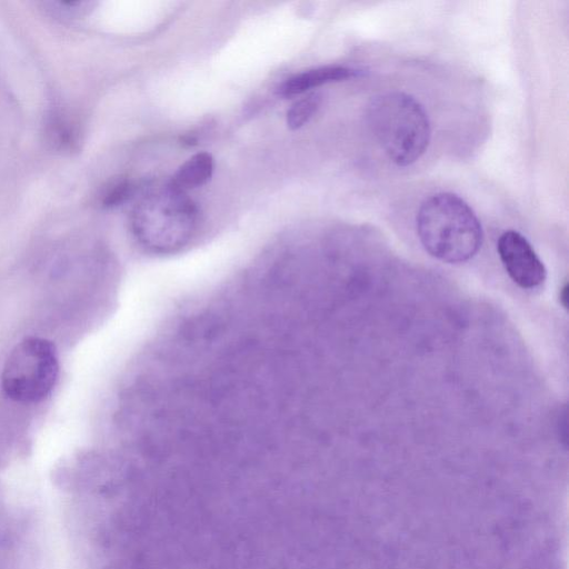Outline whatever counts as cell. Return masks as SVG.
<instances>
[{"instance_id":"cell-1","label":"cell","mask_w":569,"mask_h":569,"mask_svg":"<svg viewBox=\"0 0 569 569\" xmlns=\"http://www.w3.org/2000/svg\"><path fill=\"white\" fill-rule=\"evenodd\" d=\"M416 228L426 251L447 263L468 261L482 244L483 232L477 214L451 192L426 198L417 211Z\"/></svg>"},{"instance_id":"cell-2","label":"cell","mask_w":569,"mask_h":569,"mask_svg":"<svg viewBox=\"0 0 569 569\" xmlns=\"http://www.w3.org/2000/svg\"><path fill=\"white\" fill-rule=\"evenodd\" d=\"M199 213L187 192L171 183L146 194L131 216L132 232L148 252L172 254L194 238Z\"/></svg>"},{"instance_id":"cell-3","label":"cell","mask_w":569,"mask_h":569,"mask_svg":"<svg viewBox=\"0 0 569 569\" xmlns=\"http://www.w3.org/2000/svg\"><path fill=\"white\" fill-rule=\"evenodd\" d=\"M366 116L376 140L397 166H410L426 152L430 121L412 96L400 91L381 93L369 102Z\"/></svg>"},{"instance_id":"cell-4","label":"cell","mask_w":569,"mask_h":569,"mask_svg":"<svg viewBox=\"0 0 569 569\" xmlns=\"http://www.w3.org/2000/svg\"><path fill=\"white\" fill-rule=\"evenodd\" d=\"M59 372L56 346L48 339L27 337L11 350L1 373L3 392L21 403L43 400Z\"/></svg>"},{"instance_id":"cell-5","label":"cell","mask_w":569,"mask_h":569,"mask_svg":"<svg viewBox=\"0 0 569 569\" xmlns=\"http://www.w3.org/2000/svg\"><path fill=\"white\" fill-rule=\"evenodd\" d=\"M497 251L507 273L519 287L533 289L546 280L545 264L520 232H502L497 242Z\"/></svg>"},{"instance_id":"cell-6","label":"cell","mask_w":569,"mask_h":569,"mask_svg":"<svg viewBox=\"0 0 569 569\" xmlns=\"http://www.w3.org/2000/svg\"><path fill=\"white\" fill-rule=\"evenodd\" d=\"M358 74V70L345 66L319 67L287 79L278 91L283 97H292L326 83L355 78Z\"/></svg>"},{"instance_id":"cell-7","label":"cell","mask_w":569,"mask_h":569,"mask_svg":"<svg viewBox=\"0 0 569 569\" xmlns=\"http://www.w3.org/2000/svg\"><path fill=\"white\" fill-rule=\"evenodd\" d=\"M213 159L208 152H199L184 161L170 182L181 191L204 184L212 176Z\"/></svg>"},{"instance_id":"cell-8","label":"cell","mask_w":569,"mask_h":569,"mask_svg":"<svg viewBox=\"0 0 569 569\" xmlns=\"http://www.w3.org/2000/svg\"><path fill=\"white\" fill-rule=\"evenodd\" d=\"M321 97L317 93L308 94L296 101L287 112V124L296 130L305 126L318 111Z\"/></svg>"},{"instance_id":"cell-9","label":"cell","mask_w":569,"mask_h":569,"mask_svg":"<svg viewBox=\"0 0 569 569\" xmlns=\"http://www.w3.org/2000/svg\"><path fill=\"white\" fill-rule=\"evenodd\" d=\"M132 191V184L128 180H121L116 182L106 193L103 198V206L113 207L123 202Z\"/></svg>"},{"instance_id":"cell-10","label":"cell","mask_w":569,"mask_h":569,"mask_svg":"<svg viewBox=\"0 0 569 569\" xmlns=\"http://www.w3.org/2000/svg\"><path fill=\"white\" fill-rule=\"evenodd\" d=\"M562 289L563 290L560 296H561L562 305L566 307L567 306V291H568L567 284Z\"/></svg>"}]
</instances>
